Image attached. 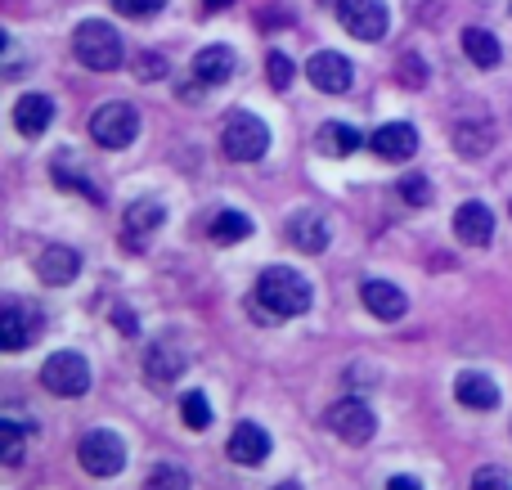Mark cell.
<instances>
[{"mask_svg":"<svg viewBox=\"0 0 512 490\" xmlns=\"http://www.w3.org/2000/svg\"><path fill=\"white\" fill-rule=\"evenodd\" d=\"M256 302L270 315H306L315 293H310L306 275H297V270H288V266H270L256 279Z\"/></svg>","mask_w":512,"mask_h":490,"instance_id":"1","label":"cell"},{"mask_svg":"<svg viewBox=\"0 0 512 490\" xmlns=\"http://www.w3.org/2000/svg\"><path fill=\"white\" fill-rule=\"evenodd\" d=\"M72 54H77L90 72H113V68H122V36H117V27H108L104 18H86V23L72 32Z\"/></svg>","mask_w":512,"mask_h":490,"instance_id":"2","label":"cell"},{"mask_svg":"<svg viewBox=\"0 0 512 490\" xmlns=\"http://www.w3.org/2000/svg\"><path fill=\"white\" fill-rule=\"evenodd\" d=\"M135 135H140V113H135L131 104H122V99L99 104L95 113H90V140H95L99 149H126Z\"/></svg>","mask_w":512,"mask_h":490,"instance_id":"3","label":"cell"},{"mask_svg":"<svg viewBox=\"0 0 512 490\" xmlns=\"http://www.w3.org/2000/svg\"><path fill=\"white\" fill-rule=\"evenodd\" d=\"M221 149H225V158H234V162L265 158V149H270V126L256 113H230V122H225V131H221Z\"/></svg>","mask_w":512,"mask_h":490,"instance_id":"4","label":"cell"},{"mask_svg":"<svg viewBox=\"0 0 512 490\" xmlns=\"http://www.w3.org/2000/svg\"><path fill=\"white\" fill-rule=\"evenodd\" d=\"M41 383H45V392L63 396V401H72V396H86V387H90L86 356H77V351H54V356L41 365Z\"/></svg>","mask_w":512,"mask_h":490,"instance_id":"5","label":"cell"},{"mask_svg":"<svg viewBox=\"0 0 512 490\" xmlns=\"http://www.w3.org/2000/svg\"><path fill=\"white\" fill-rule=\"evenodd\" d=\"M77 459H81V468H86L90 477H117L122 473V464H126V446H122L117 432L99 428V432H86V437H81Z\"/></svg>","mask_w":512,"mask_h":490,"instance_id":"6","label":"cell"},{"mask_svg":"<svg viewBox=\"0 0 512 490\" xmlns=\"http://www.w3.org/2000/svg\"><path fill=\"white\" fill-rule=\"evenodd\" d=\"M324 423L333 437L346 441V446H364V441L378 432V419H373V410L364 401H337L333 410L324 414Z\"/></svg>","mask_w":512,"mask_h":490,"instance_id":"7","label":"cell"},{"mask_svg":"<svg viewBox=\"0 0 512 490\" xmlns=\"http://www.w3.org/2000/svg\"><path fill=\"white\" fill-rule=\"evenodd\" d=\"M337 18H342V27L355 36V41H382L387 36V5L382 0H342L337 5Z\"/></svg>","mask_w":512,"mask_h":490,"instance_id":"8","label":"cell"},{"mask_svg":"<svg viewBox=\"0 0 512 490\" xmlns=\"http://www.w3.org/2000/svg\"><path fill=\"white\" fill-rule=\"evenodd\" d=\"M306 77H310V86L324 90V95H346V90H351V81H355V68H351V59H346V54L315 50V54H310V63H306Z\"/></svg>","mask_w":512,"mask_h":490,"instance_id":"9","label":"cell"},{"mask_svg":"<svg viewBox=\"0 0 512 490\" xmlns=\"http://www.w3.org/2000/svg\"><path fill=\"white\" fill-rule=\"evenodd\" d=\"M369 149L378 153V158H387V162H405V158H414L418 153V131L409 122H387V126L373 131Z\"/></svg>","mask_w":512,"mask_h":490,"instance_id":"10","label":"cell"},{"mask_svg":"<svg viewBox=\"0 0 512 490\" xmlns=\"http://www.w3.org/2000/svg\"><path fill=\"white\" fill-rule=\"evenodd\" d=\"M454 401H459L463 410L486 414V410H495V405H499V383L490 374H477V369H468V374L454 378Z\"/></svg>","mask_w":512,"mask_h":490,"instance_id":"11","label":"cell"},{"mask_svg":"<svg viewBox=\"0 0 512 490\" xmlns=\"http://www.w3.org/2000/svg\"><path fill=\"white\" fill-rule=\"evenodd\" d=\"M230 459L234 464H243V468H256V464H265L270 459V432L265 428H256V423H239V428L230 432Z\"/></svg>","mask_w":512,"mask_h":490,"instance_id":"12","label":"cell"},{"mask_svg":"<svg viewBox=\"0 0 512 490\" xmlns=\"http://www.w3.org/2000/svg\"><path fill=\"white\" fill-rule=\"evenodd\" d=\"M454 234H459L468 248H486L495 239V216H490L486 203H463L454 212Z\"/></svg>","mask_w":512,"mask_h":490,"instance_id":"13","label":"cell"},{"mask_svg":"<svg viewBox=\"0 0 512 490\" xmlns=\"http://www.w3.org/2000/svg\"><path fill=\"white\" fill-rule=\"evenodd\" d=\"M333 230H328V216L324 212H297L288 216V243L301 252H324Z\"/></svg>","mask_w":512,"mask_h":490,"instance_id":"14","label":"cell"},{"mask_svg":"<svg viewBox=\"0 0 512 490\" xmlns=\"http://www.w3.org/2000/svg\"><path fill=\"white\" fill-rule=\"evenodd\" d=\"M50 122H54V104H50V95H18V104H14V126H18V135H27V140H36V135H45L50 131Z\"/></svg>","mask_w":512,"mask_h":490,"instance_id":"15","label":"cell"},{"mask_svg":"<svg viewBox=\"0 0 512 490\" xmlns=\"http://www.w3.org/2000/svg\"><path fill=\"white\" fill-rule=\"evenodd\" d=\"M36 275H41V284H50V288H63V284H72V279L81 275V257L72 248H45L41 252V261H36Z\"/></svg>","mask_w":512,"mask_h":490,"instance_id":"16","label":"cell"},{"mask_svg":"<svg viewBox=\"0 0 512 490\" xmlns=\"http://www.w3.org/2000/svg\"><path fill=\"white\" fill-rule=\"evenodd\" d=\"M194 77L203 81V86H225V81L234 77V50L230 45H203V50L194 54Z\"/></svg>","mask_w":512,"mask_h":490,"instance_id":"17","label":"cell"},{"mask_svg":"<svg viewBox=\"0 0 512 490\" xmlns=\"http://www.w3.org/2000/svg\"><path fill=\"white\" fill-rule=\"evenodd\" d=\"M360 302L369 306V315H378V320H400V315H405V293H400L396 284H387V279H369V284L360 288Z\"/></svg>","mask_w":512,"mask_h":490,"instance_id":"18","label":"cell"},{"mask_svg":"<svg viewBox=\"0 0 512 490\" xmlns=\"http://www.w3.org/2000/svg\"><path fill=\"white\" fill-rule=\"evenodd\" d=\"M185 369V356H180V347H171V342H153L149 351H144V374H149L153 387H171V378Z\"/></svg>","mask_w":512,"mask_h":490,"instance_id":"19","label":"cell"},{"mask_svg":"<svg viewBox=\"0 0 512 490\" xmlns=\"http://www.w3.org/2000/svg\"><path fill=\"white\" fill-rule=\"evenodd\" d=\"M36 338V315H27L18 302H9L0 311V347L5 351H23Z\"/></svg>","mask_w":512,"mask_h":490,"instance_id":"20","label":"cell"},{"mask_svg":"<svg viewBox=\"0 0 512 490\" xmlns=\"http://www.w3.org/2000/svg\"><path fill=\"white\" fill-rule=\"evenodd\" d=\"M167 221V207L158 203V198H135L131 207H126V239L131 243H149V234L158 230V225Z\"/></svg>","mask_w":512,"mask_h":490,"instance_id":"21","label":"cell"},{"mask_svg":"<svg viewBox=\"0 0 512 490\" xmlns=\"http://www.w3.org/2000/svg\"><path fill=\"white\" fill-rule=\"evenodd\" d=\"M360 144H364L360 131L346 122H324V131H319V153H324V158H351Z\"/></svg>","mask_w":512,"mask_h":490,"instance_id":"22","label":"cell"},{"mask_svg":"<svg viewBox=\"0 0 512 490\" xmlns=\"http://www.w3.org/2000/svg\"><path fill=\"white\" fill-rule=\"evenodd\" d=\"M463 50H468V59L477 63V68H499V63H504V45H499L486 27H468V32H463Z\"/></svg>","mask_w":512,"mask_h":490,"instance_id":"23","label":"cell"},{"mask_svg":"<svg viewBox=\"0 0 512 490\" xmlns=\"http://www.w3.org/2000/svg\"><path fill=\"white\" fill-rule=\"evenodd\" d=\"M490 144H495V126H490L486 117L463 122L459 131H454V149H459L463 158H481V153H490Z\"/></svg>","mask_w":512,"mask_h":490,"instance_id":"24","label":"cell"},{"mask_svg":"<svg viewBox=\"0 0 512 490\" xmlns=\"http://www.w3.org/2000/svg\"><path fill=\"white\" fill-rule=\"evenodd\" d=\"M252 234V221L243 212H221L212 221V243H243Z\"/></svg>","mask_w":512,"mask_h":490,"instance_id":"25","label":"cell"},{"mask_svg":"<svg viewBox=\"0 0 512 490\" xmlns=\"http://www.w3.org/2000/svg\"><path fill=\"white\" fill-rule=\"evenodd\" d=\"M180 419H185L194 432L212 428V405H207V396L203 392H185V396H180Z\"/></svg>","mask_w":512,"mask_h":490,"instance_id":"26","label":"cell"},{"mask_svg":"<svg viewBox=\"0 0 512 490\" xmlns=\"http://www.w3.org/2000/svg\"><path fill=\"white\" fill-rule=\"evenodd\" d=\"M144 490H189V473L176 464H158L144 477Z\"/></svg>","mask_w":512,"mask_h":490,"instance_id":"27","label":"cell"},{"mask_svg":"<svg viewBox=\"0 0 512 490\" xmlns=\"http://www.w3.org/2000/svg\"><path fill=\"white\" fill-rule=\"evenodd\" d=\"M23 446H27V432L18 428L14 419L0 423V459H5V464H18V459H23Z\"/></svg>","mask_w":512,"mask_h":490,"instance_id":"28","label":"cell"},{"mask_svg":"<svg viewBox=\"0 0 512 490\" xmlns=\"http://www.w3.org/2000/svg\"><path fill=\"white\" fill-rule=\"evenodd\" d=\"M396 77H400V86L423 90V86H427V68H423V59H418L414 50H405V54H400V63H396Z\"/></svg>","mask_w":512,"mask_h":490,"instance_id":"29","label":"cell"},{"mask_svg":"<svg viewBox=\"0 0 512 490\" xmlns=\"http://www.w3.org/2000/svg\"><path fill=\"white\" fill-rule=\"evenodd\" d=\"M265 72H270V86L274 90H288L292 77H297V68H292V59L283 50H270V59H265Z\"/></svg>","mask_w":512,"mask_h":490,"instance_id":"30","label":"cell"},{"mask_svg":"<svg viewBox=\"0 0 512 490\" xmlns=\"http://www.w3.org/2000/svg\"><path fill=\"white\" fill-rule=\"evenodd\" d=\"M472 490H512V477L504 468L486 464V468H477V477H472Z\"/></svg>","mask_w":512,"mask_h":490,"instance_id":"31","label":"cell"},{"mask_svg":"<svg viewBox=\"0 0 512 490\" xmlns=\"http://www.w3.org/2000/svg\"><path fill=\"white\" fill-rule=\"evenodd\" d=\"M400 194H405L409 207H427V203H432V180H427V176H409L405 185H400Z\"/></svg>","mask_w":512,"mask_h":490,"instance_id":"32","label":"cell"},{"mask_svg":"<svg viewBox=\"0 0 512 490\" xmlns=\"http://www.w3.org/2000/svg\"><path fill=\"white\" fill-rule=\"evenodd\" d=\"M108 5H113L117 14H126V18H153L167 0H108Z\"/></svg>","mask_w":512,"mask_h":490,"instance_id":"33","label":"cell"},{"mask_svg":"<svg viewBox=\"0 0 512 490\" xmlns=\"http://www.w3.org/2000/svg\"><path fill=\"white\" fill-rule=\"evenodd\" d=\"M162 72H167L162 54H140V59H135V77L140 81H153V77H162Z\"/></svg>","mask_w":512,"mask_h":490,"instance_id":"34","label":"cell"},{"mask_svg":"<svg viewBox=\"0 0 512 490\" xmlns=\"http://www.w3.org/2000/svg\"><path fill=\"white\" fill-rule=\"evenodd\" d=\"M387 490H423V482H418V477H391Z\"/></svg>","mask_w":512,"mask_h":490,"instance_id":"35","label":"cell"},{"mask_svg":"<svg viewBox=\"0 0 512 490\" xmlns=\"http://www.w3.org/2000/svg\"><path fill=\"white\" fill-rule=\"evenodd\" d=\"M203 5H207V9H230L234 0H203Z\"/></svg>","mask_w":512,"mask_h":490,"instance_id":"36","label":"cell"},{"mask_svg":"<svg viewBox=\"0 0 512 490\" xmlns=\"http://www.w3.org/2000/svg\"><path fill=\"white\" fill-rule=\"evenodd\" d=\"M270 490H301L297 482H279V486H270Z\"/></svg>","mask_w":512,"mask_h":490,"instance_id":"37","label":"cell"},{"mask_svg":"<svg viewBox=\"0 0 512 490\" xmlns=\"http://www.w3.org/2000/svg\"><path fill=\"white\" fill-rule=\"evenodd\" d=\"M328 5H342V0H328Z\"/></svg>","mask_w":512,"mask_h":490,"instance_id":"38","label":"cell"}]
</instances>
